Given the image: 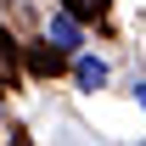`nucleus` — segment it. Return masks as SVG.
<instances>
[{
  "mask_svg": "<svg viewBox=\"0 0 146 146\" xmlns=\"http://www.w3.org/2000/svg\"><path fill=\"white\" fill-rule=\"evenodd\" d=\"M73 84H79V90H101V84H107V62H101V56H73Z\"/></svg>",
  "mask_w": 146,
  "mask_h": 146,
  "instance_id": "nucleus-2",
  "label": "nucleus"
},
{
  "mask_svg": "<svg viewBox=\"0 0 146 146\" xmlns=\"http://www.w3.org/2000/svg\"><path fill=\"white\" fill-rule=\"evenodd\" d=\"M45 39H51L56 51H68V56H84V28H79L73 11H56V17L45 23Z\"/></svg>",
  "mask_w": 146,
  "mask_h": 146,
  "instance_id": "nucleus-1",
  "label": "nucleus"
},
{
  "mask_svg": "<svg viewBox=\"0 0 146 146\" xmlns=\"http://www.w3.org/2000/svg\"><path fill=\"white\" fill-rule=\"evenodd\" d=\"M135 101H141V107H146V79H135Z\"/></svg>",
  "mask_w": 146,
  "mask_h": 146,
  "instance_id": "nucleus-3",
  "label": "nucleus"
}]
</instances>
